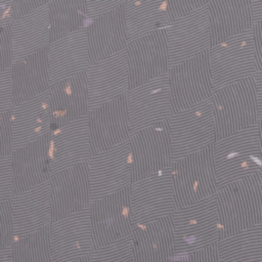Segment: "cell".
<instances>
[{"mask_svg":"<svg viewBox=\"0 0 262 262\" xmlns=\"http://www.w3.org/2000/svg\"><path fill=\"white\" fill-rule=\"evenodd\" d=\"M220 241L262 224L259 175L230 182L217 190Z\"/></svg>","mask_w":262,"mask_h":262,"instance_id":"cell-1","label":"cell"},{"mask_svg":"<svg viewBox=\"0 0 262 262\" xmlns=\"http://www.w3.org/2000/svg\"><path fill=\"white\" fill-rule=\"evenodd\" d=\"M212 101L216 141L258 124V103L253 77L214 91Z\"/></svg>","mask_w":262,"mask_h":262,"instance_id":"cell-2","label":"cell"},{"mask_svg":"<svg viewBox=\"0 0 262 262\" xmlns=\"http://www.w3.org/2000/svg\"><path fill=\"white\" fill-rule=\"evenodd\" d=\"M217 187L262 171V149L258 126L243 130L214 143Z\"/></svg>","mask_w":262,"mask_h":262,"instance_id":"cell-3","label":"cell"},{"mask_svg":"<svg viewBox=\"0 0 262 262\" xmlns=\"http://www.w3.org/2000/svg\"><path fill=\"white\" fill-rule=\"evenodd\" d=\"M176 209H183L217 193L214 143L171 164Z\"/></svg>","mask_w":262,"mask_h":262,"instance_id":"cell-4","label":"cell"},{"mask_svg":"<svg viewBox=\"0 0 262 262\" xmlns=\"http://www.w3.org/2000/svg\"><path fill=\"white\" fill-rule=\"evenodd\" d=\"M176 257L198 251L220 241L217 195L172 214Z\"/></svg>","mask_w":262,"mask_h":262,"instance_id":"cell-5","label":"cell"},{"mask_svg":"<svg viewBox=\"0 0 262 262\" xmlns=\"http://www.w3.org/2000/svg\"><path fill=\"white\" fill-rule=\"evenodd\" d=\"M213 90L253 77L258 72L253 30H248L209 50Z\"/></svg>","mask_w":262,"mask_h":262,"instance_id":"cell-6","label":"cell"},{"mask_svg":"<svg viewBox=\"0 0 262 262\" xmlns=\"http://www.w3.org/2000/svg\"><path fill=\"white\" fill-rule=\"evenodd\" d=\"M89 211L94 249L130 236L134 228L131 184L92 202Z\"/></svg>","mask_w":262,"mask_h":262,"instance_id":"cell-7","label":"cell"},{"mask_svg":"<svg viewBox=\"0 0 262 262\" xmlns=\"http://www.w3.org/2000/svg\"><path fill=\"white\" fill-rule=\"evenodd\" d=\"M172 163L216 142V125L212 98L169 119Z\"/></svg>","mask_w":262,"mask_h":262,"instance_id":"cell-8","label":"cell"},{"mask_svg":"<svg viewBox=\"0 0 262 262\" xmlns=\"http://www.w3.org/2000/svg\"><path fill=\"white\" fill-rule=\"evenodd\" d=\"M168 77L173 114L187 110L213 96L209 50L170 68Z\"/></svg>","mask_w":262,"mask_h":262,"instance_id":"cell-9","label":"cell"},{"mask_svg":"<svg viewBox=\"0 0 262 262\" xmlns=\"http://www.w3.org/2000/svg\"><path fill=\"white\" fill-rule=\"evenodd\" d=\"M129 141L132 183L171 167L172 143L168 119L135 132Z\"/></svg>","mask_w":262,"mask_h":262,"instance_id":"cell-10","label":"cell"},{"mask_svg":"<svg viewBox=\"0 0 262 262\" xmlns=\"http://www.w3.org/2000/svg\"><path fill=\"white\" fill-rule=\"evenodd\" d=\"M134 227L172 215L177 209L172 168L131 184Z\"/></svg>","mask_w":262,"mask_h":262,"instance_id":"cell-11","label":"cell"},{"mask_svg":"<svg viewBox=\"0 0 262 262\" xmlns=\"http://www.w3.org/2000/svg\"><path fill=\"white\" fill-rule=\"evenodd\" d=\"M126 96L131 135L173 115L168 75L129 90Z\"/></svg>","mask_w":262,"mask_h":262,"instance_id":"cell-12","label":"cell"},{"mask_svg":"<svg viewBox=\"0 0 262 262\" xmlns=\"http://www.w3.org/2000/svg\"><path fill=\"white\" fill-rule=\"evenodd\" d=\"M165 31L170 68L210 50L212 45L209 4L172 23Z\"/></svg>","mask_w":262,"mask_h":262,"instance_id":"cell-13","label":"cell"},{"mask_svg":"<svg viewBox=\"0 0 262 262\" xmlns=\"http://www.w3.org/2000/svg\"><path fill=\"white\" fill-rule=\"evenodd\" d=\"M129 90L168 75L169 57L165 29L151 32L128 43Z\"/></svg>","mask_w":262,"mask_h":262,"instance_id":"cell-14","label":"cell"},{"mask_svg":"<svg viewBox=\"0 0 262 262\" xmlns=\"http://www.w3.org/2000/svg\"><path fill=\"white\" fill-rule=\"evenodd\" d=\"M91 203L132 184L130 141L88 160Z\"/></svg>","mask_w":262,"mask_h":262,"instance_id":"cell-15","label":"cell"},{"mask_svg":"<svg viewBox=\"0 0 262 262\" xmlns=\"http://www.w3.org/2000/svg\"><path fill=\"white\" fill-rule=\"evenodd\" d=\"M52 222L89 209L91 190L88 161L51 175Z\"/></svg>","mask_w":262,"mask_h":262,"instance_id":"cell-16","label":"cell"},{"mask_svg":"<svg viewBox=\"0 0 262 262\" xmlns=\"http://www.w3.org/2000/svg\"><path fill=\"white\" fill-rule=\"evenodd\" d=\"M88 121L92 156L128 141L131 133L126 94L90 110Z\"/></svg>","mask_w":262,"mask_h":262,"instance_id":"cell-17","label":"cell"},{"mask_svg":"<svg viewBox=\"0 0 262 262\" xmlns=\"http://www.w3.org/2000/svg\"><path fill=\"white\" fill-rule=\"evenodd\" d=\"M50 249L52 262H70L90 255L94 245L89 209L51 223Z\"/></svg>","mask_w":262,"mask_h":262,"instance_id":"cell-18","label":"cell"},{"mask_svg":"<svg viewBox=\"0 0 262 262\" xmlns=\"http://www.w3.org/2000/svg\"><path fill=\"white\" fill-rule=\"evenodd\" d=\"M49 105L51 131L87 117L90 110L86 70L52 84Z\"/></svg>","mask_w":262,"mask_h":262,"instance_id":"cell-19","label":"cell"},{"mask_svg":"<svg viewBox=\"0 0 262 262\" xmlns=\"http://www.w3.org/2000/svg\"><path fill=\"white\" fill-rule=\"evenodd\" d=\"M86 73L89 110L129 91V66L126 50L90 64Z\"/></svg>","mask_w":262,"mask_h":262,"instance_id":"cell-20","label":"cell"},{"mask_svg":"<svg viewBox=\"0 0 262 262\" xmlns=\"http://www.w3.org/2000/svg\"><path fill=\"white\" fill-rule=\"evenodd\" d=\"M10 202L14 238L51 225L52 194L50 180L15 194Z\"/></svg>","mask_w":262,"mask_h":262,"instance_id":"cell-21","label":"cell"},{"mask_svg":"<svg viewBox=\"0 0 262 262\" xmlns=\"http://www.w3.org/2000/svg\"><path fill=\"white\" fill-rule=\"evenodd\" d=\"M91 156L88 116L50 132L49 158L52 174L86 162Z\"/></svg>","mask_w":262,"mask_h":262,"instance_id":"cell-22","label":"cell"},{"mask_svg":"<svg viewBox=\"0 0 262 262\" xmlns=\"http://www.w3.org/2000/svg\"><path fill=\"white\" fill-rule=\"evenodd\" d=\"M90 64L127 49L124 1L87 25Z\"/></svg>","mask_w":262,"mask_h":262,"instance_id":"cell-23","label":"cell"},{"mask_svg":"<svg viewBox=\"0 0 262 262\" xmlns=\"http://www.w3.org/2000/svg\"><path fill=\"white\" fill-rule=\"evenodd\" d=\"M131 237L134 262H175L172 215L136 225Z\"/></svg>","mask_w":262,"mask_h":262,"instance_id":"cell-24","label":"cell"},{"mask_svg":"<svg viewBox=\"0 0 262 262\" xmlns=\"http://www.w3.org/2000/svg\"><path fill=\"white\" fill-rule=\"evenodd\" d=\"M50 133L13 150L14 193L18 194L41 185L51 178L49 158Z\"/></svg>","mask_w":262,"mask_h":262,"instance_id":"cell-25","label":"cell"},{"mask_svg":"<svg viewBox=\"0 0 262 262\" xmlns=\"http://www.w3.org/2000/svg\"><path fill=\"white\" fill-rule=\"evenodd\" d=\"M49 45L13 62L14 105L29 101L50 89Z\"/></svg>","mask_w":262,"mask_h":262,"instance_id":"cell-26","label":"cell"},{"mask_svg":"<svg viewBox=\"0 0 262 262\" xmlns=\"http://www.w3.org/2000/svg\"><path fill=\"white\" fill-rule=\"evenodd\" d=\"M51 85L90 66L87 28L81 29L49 44Z\"/></svg>","mask_w":262,"mask_h":262,"instance_id":"cell-27","label":"cell"},{"mask_svg":"<svg viewBox=\"0 0 262 262\" xmlns=\"http://www.w3.org/2000/svg\"><path fill=\"white\" fill-rule=\"evenodd\" d=\"M10 112L13 150L50 133L49 90Z\"/></svg>","mask_w":262,"mask_h":262,"instance_id":"cell-28","label":"cell"},{"mask_svg":"<svg viewBox=\"0 0 262 262\" xmlns=\"http://www.w3.org/2000/svg\"><path fill=\"white\" fill-rule=\"evenodd\" d=\"M212 47L253 28L251 1H209Z\"/></svg>","mask_w":262,"mask_h":262,"instance_id":"cell-29","label":"cell"},{"mask_svg":"<svg viewBox=\"0 0 262 262\" xmlns=\"http://www.w3.org/2000/svg\"><path fill=\"white\" fill-rule=\"evenodd\" d=\"M48 4L11 24L13 62L50 44Z\"/></svg>","mask_w":262,"mask_h":262,"instance_id":"cell-30","label":"cell"},{"mask_svg":"<svg viewBox=\"0 0 262 262\" xmlns=\"http://www.w3.org/2000/svg\"><path fill=\"white\" fill-rule=\"evenodd\" d=\"M124 8L128 43L171 25L167 1L128 0L124 1Z\"/></svg>","mask_w":262,"mask_h":262,"instance_id":"cell-31","label":"cell"},{"mask_svg":"<svg viewBox=\"0 0 262 262\" xmlns=\"http://www.w3.org/2000/svg\"><path fill=\"white\" fill-rule=\"evenodd\" d=\"M50 43L87 27V1H49Z\"/></svg>","mask_w":262,"mask_h":262,"instance_id":"cell-32","label":"cell"},{"mask_svg":"<svg viewBox=\"0 0 262 262\" xmlns=\"http://www.w3.org/2000/svg\"><path fill=\"white\" fill-rule=\"evenodd\" d=\"M218 262H262V224L219 241Z\"/></svg>","mask_w":262,"mask_h":262,"instance_id":"cell-33","label":"cell"},{"mask_svg":"<svg viewBox=\"0 0 262 262\" xmlns=\"http://www.w3.org/2000/svg\"><path fill=\"white\" fill-rule=\"evenodd\" d=\"M11 248L13 262H52L50 225L14 238Z\"/></svg>","mask_w":262,"mask_h":262,"instance_id":"cell-34","label":"cell"},{"mask_svg":"<svg viewBox=\"0 0 262 262\" xmlns=\"http://www.w3.org/2000/svg\"><path fill=\"white\" fill-rule=\"evenodd\" d=\"M89 257L90 262H134L132 237L130 235L115 244L94 249Z\"/></svg>","mask_w":262,"mask_h":262,"instance_id":"cell-35","label":"cell"},{"mask_svg":"<svg viewBox=\"0 0 262 262\" xmlns=\"http://www.w3.org/2000/svg\"><path fill=\"white\" fill-rule=\"evenodd\" d=\"M209 4L206 0H171L167 1V12L170 23H174L199 8Z\"/></svg>","mask_w":262,"mask_h":262,"instance_id":"cell-36","label":"cell"},{"mask_svg":"<svg viewBox=\"0 0 262 262\" xmlns=\"http://www.w3.org/2000/svg\"><path fill=\"white\" fill-rule=\"evenodd\" d=\"M14 193V174L12 157L0 160V202L11 200Z\"/></svg>","mask_w":262,"mask_h":262,"instance_id":"cell-37","label":"cell"},{"mask_svg":"<svg viewBox=\"0 0 262 262\" xmlns=\"http://www.w3.org/2000/svg\"><path fill=\"white\" fill-rule=\"evenodd\" d=\"M0 247L1 249L11 248L14 242L13 235V222L11 214V202H0Z\"/></svg>","mask_w":262,"mask_h":262,"instance_id":"cell-38","label":"cell"},{"mask_svg":"<svg viewBox=\"0 0 262 262\" xmlns=\"http://www.w3.org/2000/svg\"><path fill=\"white\" fill-rule=\"evenodd\" d=\"M14 107V90L12 69L0 72V114L11 111Z\"/></svg>","mask_w":262,"mask_h":262,"instance_id":"cell-39","label":"cell"},{"mask_svg":"<svg viewBox=\"0 0 262 262\" xmlns=\"http://www.w3.org/2000/svg\"><path fill=\"white\" fill-rule=\"evenodd\" d=\"M12 148V128L11 112L0 114V159L11 156Z\"/></svg>","mask_w":262,"mask_h":262,"instance_id":"cell-40","label":"cell"},{"mask_svg":"<svg viewBox=\"0 0 262 262\" xmlns=\"http://www.w3.org/2000/svg\"><path fill=\"white\" fill-rule=\"evenodd\" d=\"M13 64L11 25L0 28V72Z\"/></svg>","mask_w":262,"mask_h":262,"instance_id":"cell-41","label":"cell"},{"mask_svg":"<svg viewBox=\"0 0 262 262\" xmlns=\"http://www.w3.org/2000/svg\"><path fill=\"white\" fill-rule=\"evenodd\" d=\"M175 262H218V243L176 257Z\"/></svg>","mask_w":262,"mask_h":262,"instance_id":"cell-42","label":"cell"},{"mask_svg":"<svg viewBox=\"0 0 262 262\" xmlns=\"http://www.w3.org/2000/svg\"><path fill=\"white\" fill-rule=\"evenodd\" d=\"M49 1L47 0H13L12 2V15L13 20L20 19L38 8L44 6Z\"/></svg>","mask_w":262,"mask_h":262,"instance_id":"cell-43","label":"cell"},{"mask_svg":"<svg viewBox=\"0 0 262 262\" xmlns=\"http://www.w3.org/2000/svg\"><path fill=\"white\" fill-rule=\"evenodd\" d=\"M121 0H103V1H87V25L95 17L114 9L121 4Z\"/></svg>","mask_w":262,"mask_h":262,"instance_id":"cell-44","label":"cell"},{"mask_svg":"<svg viewBox=\"0 0 262 262\" xmlns=\"http://www.w3.org/2000/svg\"><path fill=\"white\" fill-rule=\"evenodd\" d=\"M252 30L254 34V43H255L258 71H261L262 70V20H259L253 24Z\"/></svg>","mask_w":262,"mask_h":262,"instance_id":"cell-45","label":"cell"},{"mask_svg":"<svg viewBox=\"0 0 262 262\" xmlns=\"http://www.w3.org/2000/svg\"><path fill=\"white\" fill-rule=\"evenodd\" d=\"M13 0H0V28L11 25L13 20L12 15Z\"/></svg>","mask_w":262,"mask_h":262,"instance_id":"cell-46","label":"cell"},{"mask_svg":"<svg viewBox=\"0 0 262 262\" xmlns=\"http://www.w3.org/2000/svg\"><path fill=\"white\" fill-rule=\"evenodd\" d=\"M255 88H256V97L258 103V118H262V70L258 71L254 76Z\"/></svg>","mask_w":262,"mask_h":262,"instance_id":"cell-47","label":"cell"},{"mask_svg":"<svg viewBox=\"0 0 262 262\" xmlns=\"http://www.w3.org/2000/svg\"><path fill=\"white\" fill-rule=\"evenodd\" d=\"M253 24L262 20V1H251Z\"/></svg>","mask_w":262,"mask_h":262,"instance_id":"cell-48","label":"cell"},{"mask_svg":"<svg viewBox=\"0 0 262 262\" xmlns=\"http://www.w3.org/2000/svg\"><path fill=\"white\" fill-rule=\"evenodd\" d=\"M0 262H13L12 248L1 249V252H0Z\"/></svg>","mask_w":262,"mask_h":262,"instance_id":"cell-49","label":"cell"},{"mask_svg":"<svg viewBox=\"0 0 262 262\" xmlns=\"http://www.w3.org/2000/svg\"><path fill=\"white\" fill-rule=\"evenodd\" d=\"M257 126H258V134H259V139H260L261 149H262V118H261V119H259Z\"/></svg>","mask_w":262,"mask_h":262,"instance_id":"cell-50","label":"cell"},{"mask_svg":"<svg viewBox=\"0 0 262 262\" xmlns=\"http://www.w3.org/2000/svg\"><path fill=\"white\" fill-rule=\"evenodd\" d=\"M70 262H90V257H89V255H87V256H83V257H80L78 259L72 260Z\"/></svg>","mask_w":262,"mask_h":262,"instance_id":"cell-51","label":"cell"},{"mask_svg":"<svg viewBox=\"0 0 262 262\" xmlns=\"http://www.w3.org/2000/svg\"><path fill=\"white\" fill-rule=\"evenodd\" d=\"M259 175V183H260V192H261V201H262V171L258 173Z\"/></svg>","mask_w":262,"mask_h":262,"instance_id":"cell-52","label":"cell"}]
</instances>
